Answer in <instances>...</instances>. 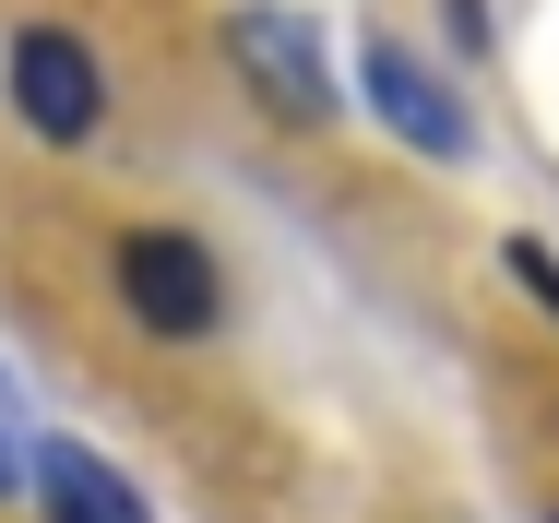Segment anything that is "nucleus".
<instances>
[{"mask_svg": "<svg viewBox=\"0 0 559 523\" xmlns=\"http://www.w3.org/2000/svg\"><path fill=\"white\" fill-rule=\"evenodd\" d=\"M108 286H119V310L143 321L155 345H203L226 321V274H215V250H203L191 226H119L108 238Z\"/></svg>", "mask_w": 559, "mask_h": 523, "instance_id": "f257e3e1", "label": "nucleus"}, {"mask_svg": "<svg viewBox=\"0 0 559 523\" xmlns=\"http://www.w3.org/2000/svg\"><path fill=\"white\" fill-rule=\"evenodd\" d=\"M226 60H238V84H250L262 119H286V131H322V119H334V60H322V24H310V12L238 0V12H226Z\"/></svg>", "mask_w": 559, "mask_h": 523, "instance_id": "f03ea898", "label": "nucleus"}, {"mask_svg": "<svg viewBox=\"0 0 559 523\" xmlns=\"http://www.w3.org/2000/svg\"><path fill=\"white\" fill-rule=\"evenodd\" d=\"M0 84L24 107V131L60 143V155L108 131V72H96V48H84L72 24H12V36H0Z\"/></svg>", "mask_w": 559, "mask_h": 523, "instance_id": "7ed1b4c3", "label": "nucleus"}, {"mask_svg": "<svg viewBox=\"0 0 559 523\" xmlns=\"http://www.w3.org/2000/svg\"><path fill=\"white\" fill-rule=\"evenodd\" d=\"M357 96H369V119H381L405 155H429V167H464V155H476V107L452 96V72L417 60L405 36H369V48H357Z\"/></svg>", "mask_w": 559, "mask_h": 523, "instance_id": "20e7f679", "label": "nucleus"}, {"mask_svg": "<svg viewBox=\"0 0 559 523\" xmlns=\"http://www.w3.org/2000/svg\"><path fill=\"white\" fill-rule=\"evenodd\" d=\"M36 500H48V523H155V500L96 440H36Z\"/></svg>", "mask_w": 559, "mask_h": 523, "instance_id": "39448f33", "label": "nucleus"}, {"mask_svg": "<svg viewBox=\"0 0 559 523\" xmlns=\"http://www.w3.org/2000/svg\"><path fill=\"white\" fill-rule=\"evenodd\" d=\"M500 274H512V286H524V298H536V310L559 321V262L536 250V238H500Z\"/></svg>", "mask_w": 559, "mask_h": 523, "instance_id": "423d86ee", "label": "nucleus"}, {"mask_svg": "<svg viewBox=\"0 0 559 523\" xmlns=\"http://www.w3.org/2000/svg\"><path fill=\"white\" fill-rule=\"evenodd\" d=\"M36 476V440H24V405H12V381H0V500Z\"/></svg>", "mask_w": 559, "mask_h": 523, "instance_id": "0eeeda50", "label": "nucleus"}, {"mask_svg": "<svg viewBox=\"0 0 559 523\" xmlns=\"http://www.w3.org/2000/svg\"><path fill=\"white\" fill-rule=\"evenodd\" d=\"M452 12V36H464V48H488V0H441Z\"/></svg>", "mask_w": 559, "mask_h": 523, "instance_id": "6e6552de", "label": "nucleus"}, {"mask_svg": "<svg viewBox=\"0 0 559 523\" xmlns=\"http://www.w3.org/2000/svg\"><path fill=\"white\" fill-rule=\"evenodd\" d=\"M548 523H559V512H548Z\"/></svg>", "mask_w": 559, "mask_h": 523, "instance_id": "1a4fd4ad", "label": "nucleus"}]
</instances>
